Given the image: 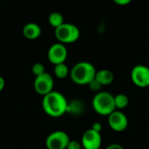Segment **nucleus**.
I'll return each mask as SVG.
<instances>
[{
  "label": "nucleus",
  "mask_w": 149,
  "mask_h": 149,
  "mask_svg": "<svg viewBox=\"0 0 149 149\" xmlns=\"http://www.w3.org/2000/svg\"><path fill=\"white\" fill-rule=\"evenodd\" d=\"M42 107L48 116L58 118L67 113L68 101L61 93L52 91L43 97Z\"/></svg>",
  "instance_id": "obj_1"
},
{
  "label": "nucleus",
  "mask_w": 149,
  "mask_h": 149,
  "mask_svg": "<svg viewBox=\"0 0 149 149\" xmlns=\"http://www.w3.org/2000/svg\"><path fill=\"white\" fill-rule=\"evenodd\" d=\"M96 69L93 64L86 61H81L73 65L70 71L71 79L77 85H88L95 79Z\"/></svg>",
  "instance_id": "obj_2"
},
{
  "label": "nucleus",
  "mask_w": 149,
  "mask_h": 149,
  "mask_svg": "<svg viewBox=\"0 0 149 149\" xmlns=\"http://www.w3.org/2000/svg\"><path fill=\"white\" fill-rule=\"evenodd\" d=\"M94 111L101 116H108L115 108L114 96L108 92H100L94 95L92 101Z\"/></svg>",
  "instance_id": "obj_3"
},
{
  "label": "nucleus",
  "mask_w": 149,
  "mask_h": 149,
  "mask_svg": "<svg viewBox=\"0 0 149 149\" xmlns=\"http://www.w3.org/2000/svg\"><path fill=\"white\" fill-rule=\"evenodd\" d=\"M55 37L59 43L72 44L76 42L80 37L79 29L73 24L64 23L55 29Z\"/></svg>",
  "instance_id": "obj_4"
},
{
  "label": "nucleus",
  "mask_w": 149,
  "mask_h": 149,
  "mask_svg": "<svg viewBox=\"0 0 149 149\" xmlns=\"http://www.w3.org/2000/svg\"><path fill=\"white\" fill-rule=\"evenodd\" d=\"M33 86L35 92L38 95L44 97L53 91L54 79L51 74H49L48 72H45L35 78Z\"/></svg>",
  "instance_id": "obj_5"
},
{
  "label": "nucleus",
  "mask_w": 149,
  "mask_h": 149,
  "mask_svg": "<svg viewBox=\"0 0 149 149\" xmlns=\"http://www.w3.org/2000/svg\"><path fill=\"white\" fill-rule=\"evenodd\" d=\"M69 135L64 131H55L50 134L45 140L47 149H66L70 141Z\"/></svg>",
  "instance_id": "obj_6"
},
{
  "label": "nucleus",
  "mask_w": 149,
  "mask_h": 149,
  "mask_svg": "<svg viewBox=\"0 0 149 149\" xmlns=\"http://www.w3.org/2000/svg\"><path fill=\"white\" fill-rule=\"evenodd\" d=\"M131 79L133 83L140 88L149 86V67L144 65H135L131 72Z\"/></svg>",
  "instance_id": "obj_7"
},
{
  "label": "nucleus",
  "mask_w": 149,
  "mask_h": 149,
  "mask_svg": "<svg viewBox=\"0 0 149 149\" xmlns=\"http://www.w3.org/2000/svg\"><path fill=\"white\" fill-rule=\"evenodd\" d=\"M108 125L110 128L117 133L125 131L128 127V119L127 115L120 110H114L107 116Z\"/></svg>",
  "instance_id": "obj_8"
},
{
  "label": "nucleus",
  "mask_w": 149,
  "mask_h": 149,
  "mask_svg": "<svg viewBox=\"0 0 149 149\" xmlns=\"http://www.w3.org/2000/svg\"><path fill=\"white\" fill-rule=\"evenodd\" d=\"M47 57L49 61L54 65L65 63L67 58V49L64 44L55 43L49 48Z\"/></svg>",
  "instance_id": "obj_9"
},
{
  "label": "nucleus",
  "mask_w": 149,
  "mask_h": 149,
  "mask_svg": "<svg viewBox=\"0 0 149 149\" xmlns=\"http://www.w3.org/2000/svg\"><path fill=\"white\" fill-rule=\"evenodd\" d=\"M102 144V137L100 133L93 130H86L81 138V145L84 149H100Z\"/></svg>",
  "instance_id": "obj_10"
},
{
  "label": "nucleus",
  "mask_w": 149,
  "mask_h": 149,
  "mask_svg": "<svg viewBox=\"0 0 149 149\" xmlns=\"http://www.w3.org/2000/svg\"><path fill=\"white\" fill-rule=\"evenodd\" d=\"M41 27L36 23H28L23 28V34L27 39H37L41 36Z\"/></svg>",
  "instance_id": "obj_11"
},
{
  "label": "nucleus",
  "mask_w": 149,
  "mask_h": 149,
  "mask_svg": "<svg viewBox=\"0 0 149 149\" xmlns=\"http://www.w3.org/2000/svg\"><path fill=\"white\" fill-rule=\"evenodd\" d=\"M95 79L100 82L101 86L111 85L114 80V74L107 69H102L96 72Z\"/></svg>",
  "instance_id": "obj_12"
},
{
  "label": "nucleus",
  "mask_w": 149,
  "mask_h": 149,
  "mask_svg": "<svg viewBox=\"0 0 149 149\" xmlns=\"http://www.w3.org/2000/svg\"><path fill=\"white\" fill-rule=\"evenodd\" d=\"M53 72H54V75L58 79H65L68 75H70V70L65 63L55 65Z\"/></svg>",
  "instance_id": "obj_13"
},
{
  "label": "nucleus",
  "mask_w": 149,
  "mask_h": 149,
  "mask_svg": "<svg viewBox=\"0 0 149 149\" xmlns=\"http://www.w3.org/2000/svg\"><path fill=\"white\" fill-rule=\"evenodd\" d=\"M129 104V98L124 93H119L114 96V105L116 110L125 109Z\"/></svg>",
  "instance_id": "obj_14"
},
{
  "label": "nucleus",
  "mask_w": 149,
  "mask_h": 149,
  "mask_svg": "<svg viewBox=\"0 0 149 149\" xmlns=\"http://www.w3.org/2000/svg\"><path fill=\"white\" fill-rule=\"evenodd\" d=\"M48 22L51 24V26H52L55 29L65 23L63 15L60 12H58V11H53L49 15Z\"/></svg>",
  "instance_id": "obj_15"
},
{
  "label": "nucleus",
  "mask_w": 149,
  "mask_h": 149,
  "mask_svg": "<svg viewBox=\"0 0 149 149\" xmlns=\"http://www.w3.org/2000/svg\"><path fill=\"white\" fill-rule=\"evenodd\" d=\"M83 110H84V106L81 101L75 100L71 104L68 103L67 112H71L75 114H80V113H82Z\"/></svg>",
  "instance_id": "obj_16"
},
{
  "label": "nucleus",
  "mask_w": 149,
  "mask_h": 149,
  "mask_svg": "<svg viewBox=\"0 0 149 149\" xmlns=\"http://www.w3.org/2000/svg\"><path fill=\"white\" fill-rule=\"evenodd\" d=\"M31 72L33 75H35L36 77L43 74L45 72V66L43 64L41 63H35L32 67H31Z\"/></svg>",
  "instance_id": "obj_17"
},
{
  "label": "nucleus",
  "mask_w": 149,
  "mask_h": 149,
  "mask_svg": "<svg viewBox=\"0 0 149 149\" xmlns=\"http://www.w3.org/2000/svg\"><path fill=\"white\" fill-rule=\"evenodd\" d=\"M88 86H89V88H90L92 91H93V92H98V91H100V88H101V86H102L100 84V82L97 81L95 79H93V80L88 84Z\"/></svg>",
  "instance_id": "obj_18"
},
{
  "label": "nucleus",
  "mask_w": 149,
  "mask_h": 149,
  "mask_svg": "<svg viewBox=\"0 0 149 149\" xmlns=\"http://www.w3.org/2000/svg\"><path fill=\"white\" fill-rule=\"evenodd\" d=\"M82 148V145L81 142H79L78 141H74V140H71L67 145L66 149H81Z\"/></svg>",
  "instance_id": "obj_19"
},
{
  "label": "nucleus",
  "mask_w": 149,
  "mask_h": 149,
  "mask_svg": "<svg viewBox=\"0 0 149 149\" xmlns=\"http://www.w3.org/2000/svg\"><path fill=\"white\" fill-rule=\"evenodd\" d=\"M93 130L96 131V132H99L100 133L101 130H102V125L100 123V122H94L93 125H92V127H91Z\"/></svg>",
  "instance_id": "obj_20"
},
{
  "label": "nucleus",
  "mask_w": 149,
  "mask_h": 149,
  "mask_svg": "<svg viewBox=\"0 0 149 149\" xmlns=\"http://www.w3.org/2000/svg\"><path fill=\"white\" fill-rule=\"evenodd\" d=\"M116 4L118 5H120V6H124V5H127L129 4L132 0H113Z\"/></svg>",
  "instance_id": "obj_21"
},
{
  "label": "nucleus",
  "mask_w": 149,
  "mask_h": 149,
  "mask_svg": "<svg viewBox=\"0 0 149 149\" xmlns=\"http://www.w3.org/2000/svg\"><path fill=\"white\" fill-rule=\"evenodd\" d=\"M106 149H124V148L118 143H113V144H110Z\"/></svg>",
  "instance_id": "obj_22"
},
{
  "label": "nucleus",
  "mask_w": 149,
  "mask_h": 149,
  "mask_svg": "<svg viewBox=\"0 0 149 149\" xmlns=\"http://www.w3.org/2000/svg\"><path fill=\"white\" fill-rule=\"evenodd\" d=\"M4 86H5V80L2 76H0V92L3 91Z\"/></svg>",
  "instance_id": "obj_23"
}]
</instances>
